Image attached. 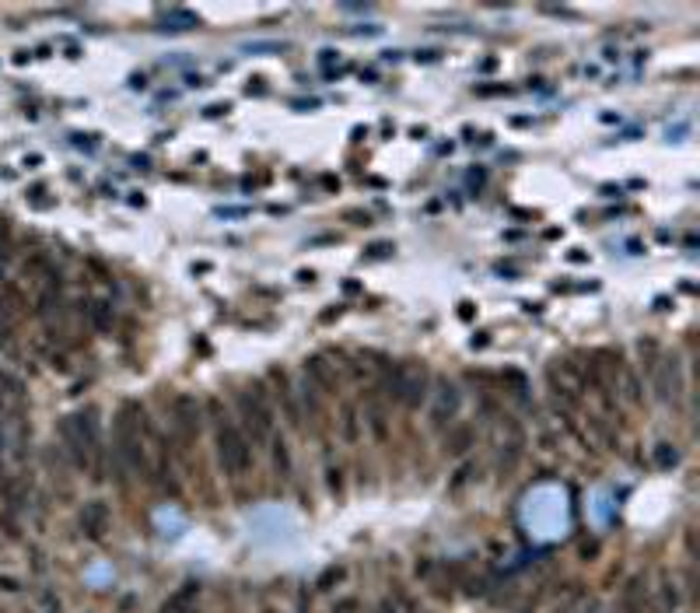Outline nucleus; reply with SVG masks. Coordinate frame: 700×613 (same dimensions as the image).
Returning a JSON list of instances; mask_svg holds the SVG:
<instances>
[{
	"instance_id": "nucleus-8",
	"label": "nucleus",
	"mask_w": 700,
	"mask_h": 613,
	"mask_svg": "<svg viewBox=\"0 0 700 613\" xmlns=\"http://www.w3.org/2000/svg\"><path fill=\"white\" fill-rule=\"evenodd\" d=\"M270 382H274V396H277V403L284 410V417H288V424L301 431V403H298V389L291 386V375L284 372V368H270Z\"/></svg>"
},
{
	"instance_id": "nucleus-10",
	"label": "nucleus",
	"mask_w": 700,
	"mask_h": 613,
	"mask_svg": "<svg viewBox=\"0 0 700 613\" xmlns=\"http://www.w3.org/2000/svg\"><path fill=\"white\" fill-rule=\"evenodd\" d=\"M459 403H462L459 389H455L452 382H441V386L434 389V403H431V424H434V427H441L445 420H452V417L459 413Z\"/></svg>"
},
{
	"instance_id": "nucleus-14",
	"label": "nucleus",
	"mask_w": 700,
	"mask_h": 613,
	"mask_svg": "<svg viewBox=\"0 0 700 613\" xmlns=\"http://www.w3.org/2000/svg\"><path fill=\"white\" fill-rule=\"evenodd\" d=\"M616 389L623 393V400H627V403H634V407H641V403H644V386H641L637 368L623 365V368H620V375H616Z\"/></svg>"
},
{
	"instance_id": "nucleus-2",
	"label": "nucleus",
	"mask_w": 700,
	"mask_h": 613,
	"mask_svg": "<svg viewBox=\"0 0 700 613\" xmlns=\"http://www.w3.org/2000/svg\"><path fill=\"white\" fill-rule=\"evenodd\" d=\"M60 438H63V449L70 456V463L85 473H92L95 480H102L105 473V445H102V427H99V413L95 407L78 410L70 417L60 420Z\"/></svg>"
},
{
	"instance_id": "nucleus-36",
	"label": "nucleus",
	"mask_w": 700,
	"mask_h": 613,
	"mask_svg": "<svg viewBox=\"0 0 700 613\" xmlns=\"http://www.w3.org/2000/svg\"><path fill=\"white\" fill-rule=\"evenodd\" d=\"M39 162H42L39 154H28V158H25V165H28V169H39Z\"/></svg>"
},
{
	"instance_id": "nucleus-5",
	"label": "nucleus",
	"mask_w": 700,
	"mask_h": 613,
	"mask_svg": "<svg viewBox=\"0 0 700 613\" xmlns=\"http://www.w3.org/2000/svg\"><path fill=\"white\" fill-rule=\"evenodd\" d=\"M382 386H386V393H389L396 403L417 410L424 400H427V393H431V372H427L424 361L406 358V361L389 365V368L382 372Z\"/></svg>"
},
{
	"instance_id": "nucleus-24",
	"label": "nucleus",
	"mask_w": 700,
	"mask_h": 613,
	"mask_svg": "<svg viewBox=\"0 0 700 613\" xmlns=\"http://www.w3.org/2000/svg\"><path fill=\"white\" fill-rule=\"evenodd\" d=\"M501 379H504V382L511 386V389H508L511 396H518V400H525V389H529V382H525V375H522V372H515V368H508V372H504Z\"/></svg>"
},
{
	"instance_id": "nucleus-26",
	"label": "nucleus",
	"mask_w": 700,
	"mask_h": 613,
	"mask_svg": "<svg viewBox=\"0 0 700 613\" xmlns=\"http://www.w3.org/2000/svg\"><path fill=\"white\" fill-rule=\"evenodd\" d=\"M11 256V217H0V267Z\"/></svg>"
},
{
	"instance_id": "nucleus-31",
	"label": "nucleus",
	"mask_w": 700,
	"mask_h": 613,
	"mask_svg": "<svg viewBox=\"0 0 700 613\" xmlns=\"http://www.w3.org/2000/svg\"><path fill=\"white\" fill-rule=\"evenodd\" d=\"M596 554H599V543H596V540H585V543H582V557H585V561H592Z\"/></svg>"
},
{
	"instance_id": "nucleus-29",
	"label": "nucleus",
	"mask_w": 700,
	"mask_h": 613,
	"mask_svg": "<svg viewBox=\"0 0 700 613\" xmlns=\"http://www.w3.org/2000/svg\"><path fill=\"white\" fill-rule=\"evenodd\" d=\"M431 575H434V561H431V557L417 561V578H431Z\"/></svg>"
},
{
	"instance_id": "nucleus-3",
	"label": "nucleus",
	"mask_w": 700,
	"mask_h": 613,
	"mask_svg": "<svg viewBox=\"0 0 700 613\" xmlns=\"http://www.w3.org/2000/svg\"><path fill=\"white\" fill-rule=\"evenodd\" d=\"M207 407L214 413V442H217V459H221V470H224V477H231V480H238L245 470H249V463H252V449H249V438L242 435V427H238V420H231L224 410H221V400H207Z\"/></svg>"
},
{
	"instance_id": "nucleus-22",
	"label": "nucleus",
	"mask_w": 700,
	"mask_h": 613,
	"mask_svg": "<svg viewBox=\"0 0 700 613\" xmlns=\"http://www.w3.org/2000/svg\"><path fill=\"white\" fill-rule=\"evenodd\" d=\"M270 445H274V466H277V473L281 477H291V449H288V442L281 435H274Z\"/></svg>"
},
{
	"instance_id": "nucleus-25",
	"label": "nucleus",
	"mask_w": 700,
	"mask_h": 613,
	"mask_svg": "<svg viewBox=\"0 0 700 613\" xmlns=\"http://www.w3.org/2000/svg\"><path fill=\"white\" fill-rule=\"evenodd\" d=\"M326 487H329V494L333 498H343V470L340 466H326Z\"/></svg>"
},
{
	"instance_id": "nucleus-9",
	"label": "nucleus",
	"mask_w": 700,
	"mask_h": 613,
	"mask_svg": "<svg viewBox=\"0 0 700 613\" xmlns=\"http://www.w3.org/2000/svg\"><path fill=\"white\" fill-rule=\"evenodd\" d=\"M305 379L312 382V389H319L326 396H336V389H340V375H336V368L322 354L305 358Z\"/></svg>"
},
{
	"instance_id": "nucleus-17",
	"label": "nucleus",
	"mask_w": 700,
	"mask_h": 613,
	"mask_svg": "<svg viewBox=\"0 0 700 613\" xmlns=\"http://www.w3.org/2000/svg\"><path fill=\"white\" fill-rule=\"evenodd\" d=\"M88 322L95 333H112V322H116V312H112V302H88Z\"/></svg>"
},
{
	"instance_id": "nucleus-15",
	"label": "nucleus",
	"mask_w": 700,
	"mask_h": 613,
	"mask_svg": "<svg viewBox=\"0 0 700 613\" xmlns=\"http://www.w3.org/2000/svg\"><path fill=\"white\" fill-rule=\"evenodd\" d=\"M477 442V431H473V424H455L448 435H445V452L448 456H462L469 445Z\"/></svg>"
},
{
	"instance_id": "nucleus-1",
	"label": "nucleus",
	"mask_w": 700,
	"mask_h": 613,
	"mask_svg": "<svg viewBox=\"0 0 700 613\" xmlns=\"http://www.w3.org/2000/svg\"><path fill=\"white\" fill-rule=\"evenodd\" d=\"M144 420H147V413H144V407L137 400H126L119 407V413H116V466H119V473H133L140 480H154Z\"/></svg>"
},
{
	"instance_id": "nucleus-12",
	"label": "nucleus",
	"mask_w": 700,
	"mask_h": 613,
	"mask_svg": "<svg viewBox=\"0 0 700 613\" xmlns=\"http://www.w3.org/2000/svg\"><path fill=\"white\" fill-rule=\"evenodd\" d=\"M364 424H368V431H372V438H375L379 445L389 442V410H386V403H382L379 396L368 400V407H364Z\"/></svg>"
},
{
	"instance_id": "nucleus-6",
	"label": "nucleus",
	"mask_w": 700,
	"mask_h": 613,
	"mask_svg": "<svg viewBox=\"0 0 700 613\" xmlns=\"http://www.w3.org/2000/svg\"><path fill=\"white\" fill-rule=\"evenodd\" d=\"M651 386H655V396L662 403H680L683 393H687V379H683V365L676 354H662V361L655 365V372L648 375Z\"/></svg>"
},
{
	"instance_id": "nucleus-20",
	"label": "nucleus",
	"mask_w": 700,
	"mask_h": 613,
	"mask_svg": "<svg viewBox=\"0 0 700 613\" xmlns=\"http://www.w3.org/2000/svg\"><path fill=\"white\" fill-rule=\"evenodd\" d=\"M637 351H641V365H644V372L651 375V372H655V365L662 361V344H658V340H651V336H644V340H637Z\"/></svg>"
},
{
	"instance_id": "nucleus-37",
	"label": "nucleus",
	"mask_w": 700,
	"mask_h": 613,
	"mask_svg": "<svg viewBox=\"0 0 700 613\" xmlns=\"http://www.w3.org/2000/svg\"><path fill=\"white\" fill-rule=\"evenodd\" d=\"M375 613H396V607H393V603L386 600V603H379V610H375Z\"/></svg>"
},
{
	"instance_id": "nucleus-19",
	"label": "nucleus",
	"mask_w": 700,
	"mask_h": 613,
	"mask_svg": "<svg viewBox=\"0 0 700 613\" xmlns=\"http://www.w3.org/2000/svg\"><path fill=\"white\" fill-rule=\"evenodd\" d=\"M200 596V585L197 582H186L183 589H176V596L165 603V613H186L190 607H193V600Z\"/></svg>"
},
{
	"instance_id": "nucleus-18",
	"label": "nucleus",
	"mask_w": 700,
	"mask_h": 613,
	"mask_svg": "<svg viewBox=\"0 0 700 613\" xmlns=\"http://www.w3.org/2000/svg\"><path fill=\"white\" fill-rule=\"evenodd\" d=\"M340 438L347 442V445H354L357 438H361V413L354 403H343L340 407Z\"/></svg>"
},
{
	"instance_id": "nucleus-11",
	"label": "nucleus",
	"mask_w": 700,
	"mask_h": 613,
	"mask_svg": "<svg viewBox=\"0 0 700 613\" xmlns=\"http://www.w3.org/2000/svg\"><path fill=\"white\" fill-rule=\"evenodd\" d=\"M620 613H648V578L644 575L627 578V585L620 593Z\"/></svg>"
},
{
	"instance_id": "nucleus-21",
	"label": "nucleus",
	"mask_w": 700,
	"mask_h": 613,
	"mask_svg": "<svg viewBox=\"0 0 700 613\" xmlns=\"http://www.w3.org/2000/svg\"><path fill=\"white\" fill-rule=\"evenodd\" d=\"M651 459H655L658 470H673V466H680V449L673 442H658L655 452H651Z\"/></svg>"
},
{
	"instance_id": "nucleus-23",
	"label": "nucleus",
	"mask_w": 700,
	"mask_h": 613,
	"mask_svg": "<svg viewBox=\"0 0 700 613\" xmlns=\"http://www.w3.org/2000/svg\"><path fill=\"white\" fill-rule=\"evenodd\" d=\"M343 575H347V568L343 564H329L322 575H319V582H315V589L319 593H326V589H333V585H340L343 582Z\"/></svg>"
},
{
	"instance_id": "nucleus-28",
	"label": "nucleus",
	"mask_w": 700,
	"mask_h": 613,
	"mask_svg": "<svg viewBox=\"0 0 700 613\" xmlns=\"http://www.w3.org/2000/svg\"><path fill=\"white\" fill-rule=\"evenodd\" d=\"M361 610V603H357V596H343L336 607H333V613H357Z\"/></svg>"
},
{
	"instance_id": "nucleus-27",
	"label": "nucleus",
	"mask_w": 700,
	"mask_h": 613,
	"mask_svg": "<svg viewBox=\"0 0 700 613\" xmlns=\"http://www.w3.org/2000/svg\"><path fill=\"white\" fill-rule=\"evenodd\" d=\"M469 473H473V466H462V470H459V473L452 477V484H448V491H452V494H459V491H462V484L469 480Z\"/></svg>"
},
{
	"instance_id": "nucleus-30",
	"label": "nucleus",
	"mask_w": 700,
	"mask_h": 613,
	"mask_svg": "<svg viewBox=\"0 0 700 613\" xmlns=\"http://www.w3.org/2000/svg\"><path fill=\"white\" fill-rule=\"evenodd\" d=\"M393 253V245H386V242H379V245H372V253H368V260H382V256H389Z\"/></svg>"
},
{
	"instance_id": "nucleus-13",
	"label": "nucleus",
	"mask_w": 700,
	"mask_h": 613,
	"mask_svg": "<svg viewBox=\"0 0 700 613\" xmlns=\"http://www.w3.org/2000/svg\"><path fill=\"white\" fill-rule=\"evenodd\" d=\"M105 526H109V505H105V502H88L85 511H81V529H85L92 540H102Z\"/></svg>"
},
{
	"instance_id": "nucleus-16",
	"label": "nucleus",
	"mask_w": 700,
	"mask_h": 613,
	"mask_svg": "<svg viewBox=\"0 0 700 613\" xmlns=\"http://www.w3.org/2000/svg\"><path fill=\"white\" fill-rule=\"evenodd\" d=\"M680 610V585L669 571L658 575V613H676Z\"/></svg>"
},
{
	"instance_id": "nucleus-7",
	"label": "nucleus",
	"mask_w": 700,
	"mask_h": 613,
	"mask_svg": "<svg viewBox=\"0 0 700 613\" xmlns=\"http://www.w3.org/2000/svg\"><path fill=\"white\" fill-rule=\"evenodd\" d=\"M172 427L183 442H193L203 427V403L193 393H176L172 396Z\"/></svg>"
},
{
	"instance_id": "nucleus-38",
	"label": "nucleus",
	"mask_w": 700,
	"mask_h": 613,
	"mask_svg": "<svg viewBox=\"0 0 700 613\" xmlns=\"http://www.w3.org/2000/svg\"><path fill=\"white\" fill-rule=\"evenodd\" d=\"M263 613H277V610H263Z\"/></svg>"
},
{
	"instance_id": "nucleus-34",
	"label": "nucleus",
	"mask_w": 700,
	"mask_h": 613,
	"mask_svg": "<svg viewBox=\"0 0 700 613\" xmlns=\"http://www.w3.org/2000/svg\"><path fill=\"white\" fill-rule=\"evenodd\" d=\"M0 589H7V593H18V589H21V585H18V582H14V578H0Z\"/></svg>"
},
{
	"instance_id": "nucleus-32",
	"label": "nucleus",
	"mask_w": 700,
	"mask_h": 613,
	"mask_svg": "<svg viewBox=\"0 0 700 613\" xmlns=\"http://www.w3.org/2000/svg\"><path fill=\"white\" fill-rule=\"evenodd\" d=\"M473 315H477V305H473V302H462V305H459V319H462V322H473Z\"/></svg>"
},
{
	"instance_id": "nucleus-35",
	"label": "nucleus",
	"mask_w": 700,
	"mask_h": 613,
	"mask_svg": "<svg viewBox=\"0 0 700 613\" xmlns=\"http://www.w3.org/2000/svg\"><path fill=\"white\" fill-rule=\"evenodd\" d=\"M298 281H301V284H312V281H315V274H312V270H301Z\"/></svg>"
},
{
	"instance_id": "nucleus-4",
	"label": "nucleus",
	"mask_w": 700,
	"mask_h": 613,
	"mask_svg": "<svg viewBox=\"0 0 700 613\" xmlns=\"http://www.w3.org/2000/svg\"><path fill=\"white\" fill-rule=\"evenodd\" d=\"M238 413H242V435L249 438V445H266L277 435V417L270 407V389L266 382H252L245 393H238Z\"/></svg>"
},
{
	"instance_id": "nucleus-33",
	"label": "nucleus",
	"mask_w": 700,
	"mask_h": 613,
	"mask_svg": "<svg viewBox=\"0 0 700 613\" xmlns=\"http://www.w3.org/2000/svg\"><path fill=\"white\" fill-rule=\"evenodd\" d=\"M347 217H354V224H372V217H368V214H361V210H350Z\"/></svg>"
}]
</instances>
